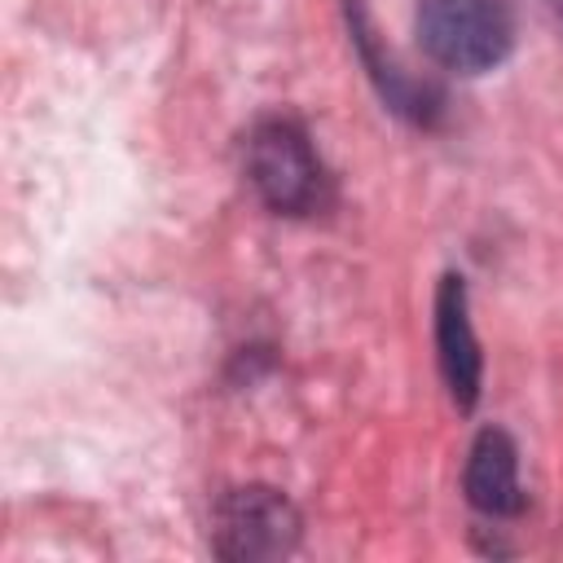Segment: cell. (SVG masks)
Returning a JSON list of instances; mask_svg holds the SVG:
<instances>
[{
	"label": "cell",
	"instance_id": "8992f818",
	"mask_svg": "<svg viewBox=\"0 0 563 563\" xmlns=\"http://www.w3.org/2000/svg\"><path fill=\"white\" fill-rule=\"evenodd\" d=\"M550 9H554V18H563V0H545Z\"/></svg>",
	"mask_w": 563,
	"mask_h": 563
},
{
	"label": "cell",
	"instance_id": "6da1fadb",
	"mask_svg": "<svg viewBox=\"0 0 563 563\" xmlns=\"http://www.w3.org/2000/svg\"><path fill=\"white\" fill-rule=\"evenodd\" d=\"M418 40L435 66L479 75L510 53L515 9L510 0H418Z\"/></svg>",
	"mask_w": 563,
	"mask_h": 563
},
{
	"label": "cell",
	"instance_id": "277c9868",
	"mask_svg": "<svg viewBox=\"0 0 563 563\" xmlns=\"http://www.w3.org/2000/svg\"><path fill=\"white\" fill-rule=\"evenodd\" d=\"M435 347H440V374L449 383V396L462 409H471L479 396L484 361H479V343L466 312V286L453 273L440 282V295H435Z\"/></svg>",
	"mask_w": 563,
	"mask_h": 563
},
{
	"label": "cell",
	"instance_id": "7a4b0ae2",
	"mask_svg": "<svg viewBox=\"0 0 563 563\" xmlns=\"http://www.w3.org/2000/svg\"><path fill=\"white\" fill-rule=\"evenodd\" d=\"M246 176L282 216H308L325 202V172L295 119H264L246 141Z\"/></svg>",
	"mask_w": 563,
	"mask_h": 563
},
{
	"label": "cell",
	"instance_id": "3957f363",
	"mask_svg": "<svg viewBox=\"0 0 563 563\" xmlns=\"http://www.w3.org/2000/svg\"><path fill=\"white\" fill-rule=\"evenodd\" d=\"M299 537L295 506L264 484H246L220 497L216 506V550L224 559H273L286 554Z\"/></svg>",
	"mask_w": 563,
	"mask_h": 563
},
{
	"label": "cell",
	"instance_id": "5b68a950",
	"mask_svg": "<svg viewBox=\"0 0 563 563\" xmlns=\"http://www.w3.org/2000/svg\"><path fill=\"white\" fill-rule=\"evenodd\" d=\"M466 501L479 515L506 519L523 510V488H519V453L515 440L497 427L479 431L466 457Z\"/></svg>",
	"mask_w": 563,
	"mask_h": 563
}]
</instances>
